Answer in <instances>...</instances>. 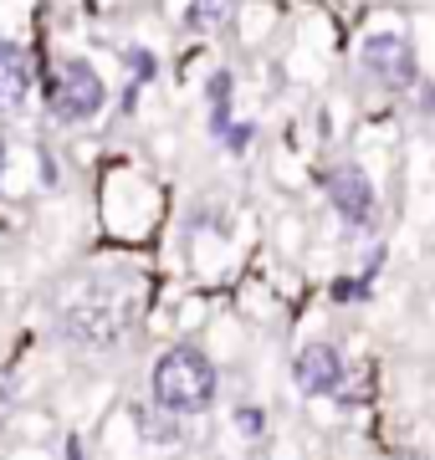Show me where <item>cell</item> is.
I'll return each instance as SVG.
<instances>
[{
	"mask_svg": "<svg viewBox=\"0 0 435 460\" xmlns=\"http://www.w3.org/2000/svg\"><path fill=\"white\" fill-rule=\"evenodd\" d=\"M364 296H368V281H353V277L333 281V302H364Z\"/></svg>",
	"mask_w": 435,
	"mask_h": 460,
	"instance_id": "5bb4252c",
	"label": "cell"
},
{
	"mask_svg": "<svg viewBox=\"0 0 435 460\" xmlns=\"http://www.w3.org/2000/svg\"><path fill=\"white\" fill-rule=\"evenodd\" d=\"M323 195L333 205V215L349 230H374L379 226V190L359 164H333L323 169Z\"/></svg>",
	"mask_w": 435,
	"mask_h": 460,
	"instance_id": "277c9868",
	"label": "cell"
},
{
	"mask_svg": "<svg viewBox=\"0 0 435 460\" xmlns=\"http://www.w3.org/2000/svg\"><path fill=\"white\" fill-rule=\"evenodd\" d=\"M0 180H5V144H0Z\"/></svg>",
	"mask_w": 435,
	"mask_h": 460,
	"instance_id": "e0dca14e",
	"label": "cell"
},
{
	"mask_svg": "<svg viewBox=\"0 0 435 460\" xmlns=\"http://www.w3.org/2000/svg\"><path fill=\"white\" fill-rule=\"evenodd\" d=\"M292 384H297L307 399H338L343 394V384H349V363H343L338 343H328V338L302 343L297 358H292Z\"/></svg>",
	"mask_w": 435,
	"mask_h": 460,
	"instance_id": "5b68a950",
	"label": "cell"
},
{
	"mask_svg": "<svg viewBox=\"0 0 435 460\" xmlns=\"http://www.w3.org/2000/svg\"><path fill=\"white\" fill-rule=\"evenodd\" d=\"M180 420H184V414H169V410H159V404H138V410H134L138 435H144L149 445H159V450L184 440V425H180Z\"/></svg>",
	"mask_w": 435,
	"mask_h": 460,
	"instance_id": "ba28073f",
	"label": "cell"
},
{
	"mask_svg": "<svg viewBox=\"0 0 435 460\" xmlns=\"http://www.w3.org/2000/svg\"><path fill=\"white\" fill-rule=\"evenodd\" d=\"M359 66H364L368 83L385 87V93H410V87L420 83V57H415V47H410L400 31L364 36V47H359Z\"/></svg>",
	"mask_w": 435,
	"mask_h": 460,
	"instance_id": "3957f363",
	"label": "cell"
},
{
	"mask_svg": "<svg viewBox=\"0 0 435 460\" xmlns=\"http://www.w3.org/2000/svg\"><path fill=\"white\" fill-rule=\"evenodd\" d=\"M31 83H36V72H31L26 47L0 36V113H16L21 102L31 98Z\"/></svg>",
	"mask_w": 435,
	"mask_h": 460,
	"instance_id": "52a82bcc",
	"label": "cell"
},
{
	"mask_svg": "<svg viewBox=\"0 0 435 460\" xmlns=\"http://www.w3.org/2000/svg\"><path fill=\"white\" fill-rule=\"evenodd\" d=\"M395 460H425V456H420V450H400Z\"/></svg>",
	"mask_w": 435,
	"mask_h": 460,
	"instance_id": "2e32d148",
	"label": "cell"
},
{
	"mask_svg": "<svg viewBox=\"0 0 435 460\" xmlns=\"http://www.w3.org/2000/svg\"><path fill=\"white\" fill-rule=\"evenodd\" d=\"M235 5H241V0H190V5H184V26L200 31V36H216L235 21Z\"/></svg>",
	"mask_w": 435,
	"mask_h": 460,
	"instance_id": "9c48e42d",
	"label": "cell"
},
{
	"mask_svg": "<svg viewBox=\"0 0 435 460\" xmlns=\"http://www.w3.org/2000/svg\"><path fill=\"white\" fill-rule=\"evenodd\" d=\"M420 113H425V118L435 123V77H431L425 87H420Z\"/></svg>",
	"mask_w": 435,
	"mask_h": 460,
	"instance_id": "9a60e30c",
	"label": "cell"
},
{
	"mask_svg": "<svg viewBox=\"0 0 435 460\" xmlns=\"http://www.w3.org/2000/svg\"><path fill=\"white\" fill-rule=\"evenodd\" d=\"M47 108L57 123H93L108 108V83L87 57H62L47 77Z\"/></svg>",
	"mask_w": 435,
	"mask_h": 460,
	"instance_id": "7a4b0ae2",
	"label": "cell"
},
{
	"mask_svg": "<svg viewBox=\"0 0 435 460\" xmlns=\"http://www.w3.org/2000/svg\"><path fill=\"white\" fill-rule=\"evenodd\" d=\"M57 332H62L72 348L98 353V348H113L118 338H123V313H118V307H108V302L83 296V302H72L67 313H62V328H57Z\"/></svg>",
	"mask_w": 435,
	"mask_h": 460,
	"instance_id": "8992f818",
	"label": "cell"
},
{
	"mask_svg": "<svg viewBox=\"0 0 435 460\" xmlns=\"http://www.w3.org/2000/svg\"><path fill=\"white\" fill-rule=\"evenodd\" d=\"M216 389H220V374H216V363L205 358V348L195 343H174L164 348L159 358H154L149 368V394L159 410L169 414H200L216 404Z\"/></svg>",
	"mask_w": 435,
	"mask_h": 460,
	"instance_id": "6da1fadb",
	"label": "cell"
},
{
	"mask_svg": "<svg viewBox=\"0 0 435 460\" xmlns=\"http://www.w3.org/2000/svg\"><path fill=\"white\" fill-rule=\"evenodd\" d=\"M231 425L246 435V440H262V429H267V414H262V404H235L231 410Z\"/></svg>",
	"mask_w": 435,
	"mask_h": 460,
	"instance_id": "30bf717a",
	"label": "cell"
},
{
	"mask_svg": "<svg viewBox=\"0 0 435 460\" xmlns=\"http://www.w3.org/2000/svg\"><path fill=\"white\" fill-rule=\"evenodd\" d=\"M231 93H235L231 72H216V77L205 83V102H210V108H231Z\"/></svg>",
	"mask_w": 435,
	"mask_h": 460,
	"instance_id": "7c38bea8",
	"label": "cell"
},
{
	"mask_svg": "<svg viewBox=\"0 0 435 460\" xmlns=\"http://www.w3.org/2000/svg\"><path fill=\"white\" fill-rule=\"evenodd\" d=\"M220 144L231 148V154H246V148L256 144V123H252V118H246V123H241V118H231V123H226V133H220Z\"/></svg>",
	"mask_w": 435,
	"mask_h": 460,
	"instance_id": "8fae6325",
	"label": "cell"
},
{
	"mask_svg": "<svg viewBox=\"0 0 435 460\" xmlns=\"http://www.w3.org/2000/svg\"><path fill=\"white\" fill-rule=\"evenodd\" d=\"M123 62H129V72H134V87H144L154 77V57L144 47H129V51H123Z\"/></svg>",
	"mask_w": 435,
	"mask_h": 460,
	"instance_id": "4fadbf2b",
	"label": "cell"
}]
</instances>
